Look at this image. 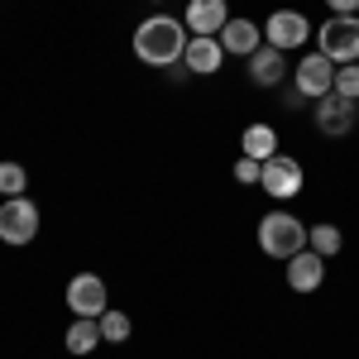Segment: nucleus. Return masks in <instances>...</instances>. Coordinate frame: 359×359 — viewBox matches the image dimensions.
<instances>
[{"label":"nucleus","instance_id":"f257e3e1","mask_svg":"<svg viewBox=\"0 0 359 359\" xmlns=\"http://www.w3.org/2000/svg\"><path fill=\"white\" fill-rule=\"evenodd\" d=\"M187 25L182 20H172V15H149L144 25L135 29V39H130V48L144 67H177L182 53H187Z\"/></svg>","mask_w":359,"mask_h":359},{"label":"nucleus","instance_id":"f03ea898","mask_svg":"<svg viewBox=\"0 0 359 359\" xmlns=\"http://www.w3.org/2000/svg\"><path fill=\"white\" fill-rule=\"evenodd\" d=\"M306 230L311 225H302L292 211H269L264 221H259V249L269 254V259H292V254H302L306 249Z\"/></svg>","mask_w":359,"mask_h":359},{"label":"nucleus","instance_id":"7ed1b4c3","mask_svg":"<svg viewBox=\"0 0 359 359\" xmlns=\"http://www.w3.org/2000/svg\"><path fill=\"white\" fill-rule=\"evenodd\" d=\"M311 39H316V53H326L335 67L359 62V15H331V20H321Z\"/></svg>","mask_w":359,"mask_h":359},{"label":"nucleus","instance_id":"20e7f679","mask_svg":"<svg viewBox=\"0 0 359 359\" xmlns=\"http://www.w3.org/2000/svg\"><path fill=\"white\" fill-rule=\"evenodd\" d=\"M39 235V206L29 201V196H5L0 201V240L5 245H29Z\"/></svg>","mask_w":359,"mask_h":359},{"label":"nucleus","instance_id":"39448f33","mask_svg":"<svg viewBox=\"0 0 359 359\" xmlns=\"http://www.w3.org/2000/svg\"><path fill=\"white\" fill-rule=\"evenodd\" d=\"M259 187L273 196V201H292V196L306 187V172H302V163H297L292 154H273V158H264Z\"/></svg>","mask_w":359,"mask_h":359},{"label":"nucleus","instance_id":"423d86ee","mask_svg":"<svg viewBox=\"0 0 359 359\" xmlns=\"http://www.w3.org/2000/svg\"><path fill=\"white\" fill-rule=\"evenodd\" d=\"M311 34H316V29H311V20H306L302 10H273V15L264 20V43H273L283 53L311 43Z\"/></svg>","mask_w":359,"mask_h":359},{"label":"nucleus","instance_id":"0eeeda50","mask_svg":"<svg viewBox=\"0 0 359 359\" xmlns=\"http://www.w3.org/2000/svg\"><path fill=\"white\" fill-rule=\"evenodd\" d=\"M67 306H72V316H91V321H101L106 311H111V292H106V278L96 273H77L67 283Z\"/></svg>","mask_w":359,"mask_h":359},{"label":"nucleus","instance_id":"6e6552de","mask_svg":"<svg viewBox=\"0 0 359 359\" xmlns=\"http://www.w3.org/2000/svg\"><path fill=\"white\" fill-rule=\"evenodd\" d=\"M292 86H297L302 96H311V101H321L335 86V62L326 53H306L302 62L292 67Z\"/></svg>","mask_w":359,"mask_h":359},{"label":"nucleus","instance_id":"1a4fd4ad","mask_svg":"<svg viewBox=\"0 0 359 359\" xmlns=\"http://www.w3.org/2000/svg\"><path fill=\"white\" fill-rule=\"evenodd\" d=\"M355 115H359V101H345V96L326 91V96L316 101V130L331 135V139H345L355 130Z\"/></svg>","mask_w":359,"mask_h":359},{"label":"nucleus","instance_id":"9d476101","mask_svg":"<svg viewBox=\"0 0 359 359\" xmlns=\"http://www.w3.org/2000/svg\"><path fill=\"white\" fill-rule=\"evenodd\" d=\"M230 20V5L225 0H187V10H182V25L192 39H216Z\"/></svg>","mask_w":359,"mask_h":359},{"label":"nucleus","instance_id":"9b49d317","mask_svg":"<svg viewBox=\"0 0 359 359\" xmlns=\"http://www.w3.org/2000/svg\"><path fill=\"white\" fill-rule=\"evenodd\" d=\"M216 39H221L225 53H235V57H254L259 48H264V25H254L249 15H230V20H225V29L216 34Z\"/></svg>","mask_w":359,"mask_h":359},{"label":"nucleus","instance_id":"f8f14e48","mask_svg":"<svg viewBox=\"0 0 359 359\" xmlns=\"http://www.w3.org/2000/svg\"><path fill=\"white\" fill-rule=\"evenodd\" d=\"M321 283H326V259L316 254V249H302V254H292L287 259V287L292 292H321Z\"/></svg>","mask_w":359,"mask_h":359},{"label":"nucleus","instance_id":"ddd939ff","mask_svg":"<svg viewBox=\"0 0 359 359\" xmlns=\"http://www.w3.org/2000/svg\"><path fill=\"white\" fill-rule=\"evenodd\" d=\"M225 62V48L221 39H187V53H182V67L192 77H216Z\"/></svg>","mask_w":359,"mask_h":359},{"label":"nucleus","instance_id":"4468645a","mask_svg":"<svg viewBox=\"0 0 359 359\" xmlns=\"http://www.w3.org/2000/svg\"><path fill=\"white\" fill-rule=\"evenodd\" d=\"M287 72H292V67H287V53L273 48V43H264L259 53L249 57V82H254V86H283Z\"/></svg>","mask_w":359,"mask_h":359},{"label":"nucleus","instance_id":"2eb2a0df","mask_svg":"<svg viewBox=\"0 0 359 359\" xmlns=\"http://www.w3.org/2000/svg\"><path fill=\"white\" fill-rule=\"evenodd\" d=\"M240 144H245V158H273L278 154V135L273 125H264V120H254V125H245V135H240Z\"/></svg>","mask_w":359,"mask_h":359},{"label":"nucleus","instance_id":"dca6fc26","mask_svg":"<svg viewBox=\"0 0 359 359\" xmlns=\"http://www.w3.org/2000/svg\"><path fill=\"white\" fill-rule=\"evenodd\" d=\"M62 345H67V355H91L96 345H101V321H91V316H77L67 335H62Z\"/></svg>","mask_w":359,"mask_h":359},{"label":"nucleus","instance_id":"f3484780","mask_svg":"<svg viewBox=\"0 0 359 359\" xmlns=\"http://www.w3.org/2000/svg\"><path fill=\"white\" fill-rule=\"evenodd\" d=\"M306 249H316L321 259H335V254L345 249V235H340V225H331V221H316L311 230H306Z\"/></svg>","mask_w":359,"mask_h":359},{"label":"nucleus","instance_id":"a211bd4d","mask_svg":"<svg viewBox=\"0 0 359 359\" xmlns=\"http://www.w3.org/2000/svg\"><path fill=\"white\" fill-rule=\"evenodd\" d=\"M130 335H135V321H130V311H106V316H101V340H111V345H125V340H130Z\"/></svg>","mask_w":359,"mask_h":359},{"label":"nucleus","instance_id":"6ab92c4d","mask_svg":"<svg viewBox=\"0 0 359 359\" xmlns=\"http://www.w3.org/2000/svg\"><path fill=\"white\" fill-rule=\"evenodd\" d=\"M335 96H345V101H359V62H340L335 67Z\"/></svg>","mask_w":359,"mask_h":359},{"label":"nucleus","instance_id":"aec40b11","mask_svg":"<svg viewBox=\"0 0 359 359\" xmlns=\"http://www.w3.org/2000/svg\"><path fill=\"white\" fill-rule=\"evenodd\" d=\"M29 172L20 163H0V196H25Z\"/></svg>","mask_w":359,"mask_h":359},{"label":"nucleus","instance_id":"412c9836","mask_svg":"<svg viewBox=\"0 0 359 359\" xmlns=\"http://www.w3.org/2000/svg\"><path fill=\"white\" fill-rule=\"evenodd\" d=\"M259 177H264V163H259V158H245V154H240V163H235V182H259Z\"/></svg>","mask_w":359,"mask_h":359},{"label":"nucleus","instance_id":"4be33fe9","mask_svg":"<svg viewBox=\"0 0 359 359\" xmlns=\"http://www.w3.org/2000/svg\"><path fill=\"white\" fill-rule=\"evenodd\" d=\"M335 15H359V0H326Z\"/></svg>","mask_w":359,"mask_h":359},{"label":"nucleus","instance_id":"5701e85b","mask_svg":"<svg viewBox=\"0 0 359 359\" xmlns=\"http://www.w3.org/2000/svg\"><path fill=\"white\" fill-rule=\"evenodd\" d=\"M149 5H163V0H149Z\"/></svg>","mask_w":359,"mask_h":359}]
</instances>
